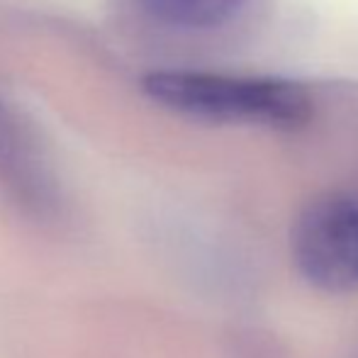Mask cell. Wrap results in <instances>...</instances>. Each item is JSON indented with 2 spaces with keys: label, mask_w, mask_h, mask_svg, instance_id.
Returning <instances> with one entry per match:
<instances>
[{
  "label": "cell",
  "mask_w": 358,
  "mask_h": 358,
  "mask_svg": "<svg viewBox=\"0 0 358 358\" xmlns=\"http://www.w3.org/2000/svg\"><path fill=\"white\" fill-rule=\"evenodd\" d=\"M292 259L312 287L344 295L358 287V200L329 193L312 200L292 227Z\"/></svg>",
  "instance_id": "cell-2"
},
{
  "label": "cell",
  "mask_w": 358,
  "mask_h": 358,
  "mask_svg": "<svg viewBox=\"0 0 358 358\" xmlns=\"http://www.w3.org/2000/svg\"><path fill=\"white\" fill-rule=\"evenodd\" d=\"M144 90L164 108L203 122L292 129L312 115L307 88L285 78L166 69L146 76Z\"/></svg>",
  "instance_id": "cell-1"
},
{
  "label": "cell",
  "mask_w": 358,
  "mask_h": 358,
  "mask_svg": "<svg viewBox=\"0 0 358 358\" xmlns=\"http://www.w3.org/2000/svg\"><path fill=\"white\" fill-rule=\"evenodd\" d=\"M137 5L161 24L203 32L239 17L249 0H137Z\"/></svg>",
  "instance_id": "cell-4"
},
{
  "label": "cell",
  "mask_w": 358,
  "mask_h": 358,
  "mask_svg": "<svg viewBox=\"0 0 358 358\" xmlns=\"http://www.w3.org/2000/svg\"><path fill=\"white\" fill-rule=\"evenodd\" d=\"M0 185L34 220H64V198L47 156L5 103H0Z\"/></svg>",
  "instance_id": "cell-3"
}]
</instances>
